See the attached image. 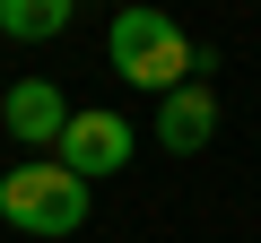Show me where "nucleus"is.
I'll return each instance as SVG.
<instances>
[{"instance_id":"1","label":"nucleus","mask_w":261,"mask_h":243,"mask_svg":"<svg viewBox=\"0 0 261 243\" xmlns=\"http://www.w3.org/2000/svg\"><path fill=\"white\" fill-rule=\"evenodd\" d=\"M105 61H113L122 87L166 96V87L192 78V35L157 9V0H148V9H113V26H105Z\"/></svg>"},{"instance_id":"5","label":"nucleus","mask_w":261,"mask_h":243,"mask_svg":"<svg viewBox=\"0 0 261 243\" xmlns=\"http://www.w3.org/2000/svg\"><path fill=\"white\" fill-rule=\"evenodd\" d=\"M0 122H9V139H18V148H53V139H61V122H70V104H61L53 78H18L9 96H0Z\"/></svg>"},{"instance_id":"7","label":"nucleus","mask_w":261,"mask_h":243,"mask_svg":"<svg viewBox=\"0 0 261 243\" xmlns=\"http://www.w3.org/2000/svg\"><path fill=\"white\" fill-rule=\"evenodd\" d=\"M122 9H148V0H122Z\"/></svg>"},{"instance_id":"2","label":"nucleus","mask_w":261,"mask_h":243,"mask_svg":"<svg viewBox=\"0 0 261 243\" xmlns=\"http://www.w3.org/2000/svg\"><path fill=\"white\" fill-rule=\"evenodd\" d=\"M0 217H9L18 234L61 243V234H79V226H87V183H79L70 165H53V157H27V165L0 174Z\"/></svg>"},{"instance_id":"4","label":"nucleus","mask_w":261,"mask_h":243,"mask_svg":"<svg viewBox=\"0 0 261 243\" xmlns=\"http://www.w3.org/2000/svg\"><path fill=\"white\" fill-rule=\"evenodd\" d=\"M209 139H218V96H209L200 78L166 87V96H157V148H166V157H200Z\"/></svg>"},{"instance_id":"6","label":"nucleus","mask_w":261,"mask_h":243,"mask_svg":"<svg viewBox=\"0 0 261 243\" xmlns=\"http://www.w3.org/2000/svg\"><path fill=\"white\" fill-rule=\"evenodd\" d=\"M79 18V0H0V35L9 44H53Z\"/></svg>"},{"instance_id":"3","label":"nucleus","mask_w":261,"mask_h":243,"mask_svg":"<svg viewBox=\"0 0 261 243\" xmlns=\"http://www.w3.org/2000/svg\"><path fill=\"white\" fill-rule=\"evenodd\" d=\"M130 148H140V131H130L122 113H70L61 139H53V165H70L79 183H96V174H122Z\"/></svg>"}]
</instances>
